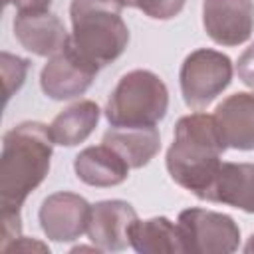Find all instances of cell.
Here are the masks:
<instances>
[{"instance_id": "6da1fadb", "label": "cell", "mask_w": 254, "mask_h": 254, "mask_svg": "<svg viewBox=\"0 0 254 254\" xmlns=\"http://www.w3.org/2000/svg\"><path fill=\"white\" fill-rule=\"evenodd\" d=\"M226 147L214 115L200 111L185 115L175 125L173 145L167 151V171L179 187L202 198L222 165L220 157Z\"/></svg>"}, {"instance_id": "7a4b0ae2", "label": "cell", "mask_w": 254, "mask_h": 254, "mask_svg": "<svg viewBox=\"0 0 254 254\" xmlns=\"http://www.w3.org/2000/svg\"><path fill=\"white\" fill-rule=\"evenodd\" d=\"M54 145L50 127L38 121H24L4 135L0 155L2 210L20 212L28 194L46 179Z\"/></svg>"}, {"instance_id": "3957f363", "label": "cell", "mask_w": 254, "mask_h": 254, "mask_svg": "<svg viewBox=\"0 0 254 254\" xmlns=\"http://www.w3.org/2000/svg\"><path fill=\"white\" fill-rule=\"evenodd\" d=\"M125 0H71V46L91 64L103 67L117 60L129 42L121 18Z\"/></svg>"}, {"instance_id": "277c9868", "label": "cell", "mask_w": 254, "mask_h": 254, "mask_svg": "<svg viewBox=\"0 0 254 254\" xmlns=\"http://www.w3.org/2000/svg\"><path fill=\"white\" fill-rule=\"evenodd\" d=\"M169 109L165 81L149 69H133L121 75L113 87L105 117L111 127H155Z\"/></svg>"}, {"instance_id": "5b68a950", "label": "cell", "mask_w": 254, "mask_h": 254, "mask_svg": "<svg viewBox=\"0 0 254 254\" xmlns=\"http://www.w3.org/2000/svg\"><path fill=\"white\" fill-rule=\"evenodd\" d=\"M181 91L190 109L208 107L232 81V62L216 50L200 48L190 52L181 65Z\"/></svg>"}, {"instance_id": "8992f818", "label": "cell", "mask_w": 254, "mask_h": 254, "mask_svg": "<svg viewBox=\"0 0 254 254\" xmlns=\"http://www.w3.org/2000/svg\"><path fill=\"white\" fill-rule=\"evenodd\" d=\"M177 224L187 252L226 254L238 248L240 228L228 214L206 208H187L179 214Z\"/></svg>"}, {"instance_id": "52a82bcc", "label": "cell", "mask_w": 254, "mask_h": 254, "mask_svg": "<svg viewBox=\"0 0 254 254\" xmlns=\"http://www.w3.org/2000/svg\"><path fill=\"white\" fill-rule=\"evenodd\" d=\"M99 71V65L85 60L71 42L65 44V48L50 58V62L44 65L40 75L42 91L58 101L77 97L87 91L91 81L95 79Z\"/></svg>"}, {"instance_id": "ba28073f", "label": "cell", "mask_w": 254, "mask_h": 254, "mask_svg": "<svg viewBox=\"0 0 254 254\" xmlns=\"http://www.w3.org/2000/svg\"><path fill=\"white\" fill-rule=\"evenodd\" d=\"M202 26L218 46H240L254 30L252 0H204Z\"/></svg>"}, {"instance_id": "9c48e42d", "label": "cell", "mask_w": 254, "mask_h": 254, "mask_svg": "<svg viewBox=\"0 0 254 254\" xmlns=\"http://www.w3.org/2000/svg\"><path fill=\"white\" fill-rule=\"evenodd\" d=\"M91 204L73 192H54L40 206V226L54 242H69L87 232Z\"/></svg>"}, {"instance_id": "30bf717a", "label": "cell", "mask_w": 254, "mask_h": 254, "mask_svg": "<svg viewBox=\"0 0 254 254\" xmlns=\"http://www.w3.org/2000/svg\"><path fill=\"white\" fill-rule=\"evenodd\" d=\"M135 208L125 200H101L91 206L89 240L101 252H119L129 244V230L137 222Z\"/></svg>"}, {"instance_id": "8fae6325", "label": "cell", "mask_w": 254, "mask_h": 254, "mask_svg": "<svg viewBox=\"0 0 254 254\" xmlns=\"http://www.w3.org/2000/svg\"><path fill=\"white\" fill-rule=\"evenodd\" d=\"M14 36L18 42L36 56H54L65 48L69 36L58 16L48 10L42 12H18L14 18Z\"/></svg>"}, {"instance_id": "7c38bea8", "label": "cell", "mask_w": 254, "mask_h": 254, "mask_svg": "<svg viewBox=\"0 0 254 254\" xmlns=\"http://www.w3.org/2000/svg\"><path fill=\"white\" fill-rule=\"evenodd\" d=\"M200 200L228 204L244 212H254V165L222 163Z\"/></svg>"}, {"instance_id": "4fadbf2b", "label": "cell", "mask_w": 254, "mask_h": 254, "mask_svg": "<svg viewBox=\"0 0 254 254\" xmlns=\"http://www.w3.org/2000/svg\"><path fill=\"white\" fill-rule=\"evenodd\" d=\"M214 119L228 147L238 151L254 149V93H232L216 105Z\"/></svg>"}, {"instance_id": "5bb4252c", "label": "cell", "mask_w": 254, "mask_h": 254, "mask_svg": "<svg viewBox=\"0 0 254 254\" xmlns=\"http://www.w3.org/2000/svg\"><path fill=\"white\" fill-rule=\"evenodd\" d=\"M75 175L89 187H115L121 185L129 175L127 161L109 145H97L83 149L73 161Z\"/></svg>"}, {"instance_id": "9a60e30c", "label": "cell", "mask_w": 254, "mask_h": 254, "mask_svg": "<svg viewBox=\"0 0 254 254\" xmlns=\"http://www.w3.org/2000/svg\"><path fill=\"white\" fill-rule=\"evenodd\" d=\"M103 143L115 149L131 169H141L159 153L161 135L157 127H111Z\"/></svg>"}, {"instance_id": "2e32d148", "label": "cell", "mask_w": 254, "mask_h": 254, "mask_svg": "<svg viewBox=\"0 0 254 254\" xmlns=\"http://www.w3.org/2000/svg\"><path fill=\"white\" fill-rule=\"evenodd\" d=\"M129 244L139 254H185L179 224L165 216L137 220L129 230Z\"/></svg>"}, {"instance_id": "e0dca14e", "label": "cell", "mask_w": 254, "mask_h": 254, "mask_svg": "<svg viewBox=\"0 0 254 254\" xmlns=\"http://www.w3.org/2000/svg\"><path fill=\"white\" fill-rule=\"evenodd\" d=\"M97 121H99L97 103L83 99V101H77L65 107L62 113H58L56 119L50 123V133L56 145L73 147V145L83 143L91 135Z\"/></svg>"}, {"instance_id": "ac0fdd59", "label": "cell", "mask_w": 254, "mask_h": 254, "mask_svg": "<svg viewBox=\"0 0 254 254\" xmlns=\"http://www.w3.org/2000/svg\"><path fill=\"white\" fill-rule=\"evenodd\" d=\"M0 64H2V79H4V101H8L12 93L18 91L24 83V77L28 71V60L2 52Z\"/></svg>"}, {"instance_id": "d6986e66", "label": "cell", "mask_w": 254, "mask_h": 254, "mask_svg": "<svg viewBox=\"0 0 254 254\" xmlns=\"http://www.w3.org/2000/svg\"><path fill=\"white\" fill-rule=\"evenodd\" d=\"M125 4L139 8L153 20H171L183 10L185 0H125Z\"/></svg>"}, {"instance_id": "ffe728a7", "label": "cell", "mask_w": 254, "mask_h": 254, "mask_svg": "<svg viewBox=\"0 0 254 254\" xmlns=\"http://www.w3.org/2000/svg\"><path fill=\"white\" fill-rule=\"evenodd\" d=\"M236 71H238V77L242 79V83L248 85L250 89H254V44H250L238 58Z\"/></svg>"}, {"instance_id": "44dd1931", "label": "cell", "mask_w": 254, "mask_h": 254, "mask_svg": "<svg viewBox=\"0 0 254 254\" xmlns=\"http://www.w3.org/2000/svg\"><path fill=\"white\" fill-rule=\"evenodd\" d=\"M10 6H16L18 12H42L48 10L52 0H4Z\"/></svg>"}, {"instance_id": "7402d4cb", "label": "cell", "mask_w": 254, "mask_h": 254, "mask_svg": "<svg viewBox=\"0 0 254 254\" xmlns=\"http://www.w3.org/2000/svg\"><path fill=\"white\" fill-rule=\"evenodd\" d=\"M12 250H26V252H30V250H40V252H48V246L42 244V242H36V240H30V238L20 236L16 242H12V244L6 248V252H12Z\"/></svg>"}, {"instance_id": "603a6c76", "label": "cell", "mask_w": 254, "mask_h": 254, "mask_svg": "<svg viewBox=\"0 0 254 254\" xmlns=\"http://www.w3.org/2000/svg\"><path fill=\"white\" fill-rule=\"evenodd\" d=\"M244 252H248V254H254V234L250 236V240H248V244L244 246Z\"/></svg>"}]
</instances>
